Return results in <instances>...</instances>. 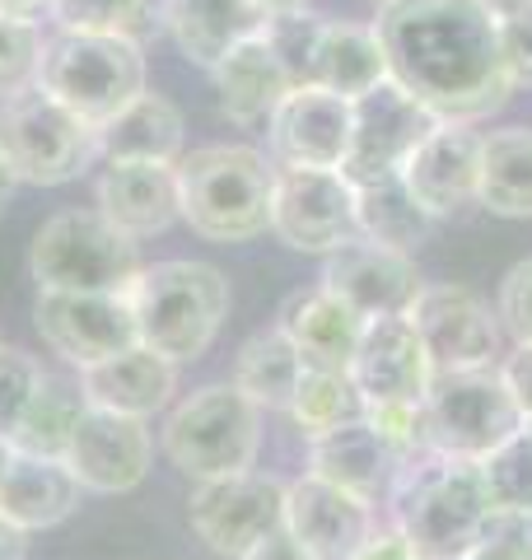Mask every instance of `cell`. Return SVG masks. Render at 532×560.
<instances>
[{
	"mask_svg": "<svg viewBox=\"0 0 532 560\" xmlns=\"http://www.w3.org/2000/svg\"><path fill=\"white\" fill-rule=\"evenodd\" d=\"M99 210L136 243L164 234L169 224L183 220V206H177V164H159V160L103 164Z\"/></svg>",
	"mask_w": 532,
	"mask_h": 560,
	"instance_id": "cell-22",
	"label": "cell"
},
{
	"mask_svg": "<svg viewBox=\"0 0 532 560\" xmlns=\"http://www.w3.org/2000/svg\"><path fill=\"white\" fill-rule=\"evenodd\" d=\"M463 560H532V514L495 510L482 541Z\"/></svg>",
	"mask_w": 532,
	"mask_h": 560,
	"instance_id": "cell-39",
	"label": "cell"
},
{
	"mask_svg": "<svg viewBox=\"0 0 532 560\" xmlns=\"http://www.w3.org/2000/svg\"><path fill=\"white\" fill-rule=\"evenodd\" d=\"M33 323L51 355H61L70 370L117 355L136 346V318L127 294H94V290H38Z\"/></svg>",
	"mask_w": 532,
	"mask_h": 560,
	"instance_id": "cell-12",
	"label": "cell"
},
{
	"mask_svg": "<svg viewBox=\"0 0 532 560\" xmlns=\"http://www.w3.org/2000/svg\"><path fill=\"white\" fill-rule=\"evenodd\" d=\"M239 560H313L304 547H299V541L286 533V523H280V528L276 533H266L262 541H257V547H247Z\"/></svg>",
	"mask_w": 532,
	"mask_h": 560,
	"instance_id": "cell-44",
	"label": "cell"
},
{
	"mask_svg": "<svg viewBox=\"0 0 532 560\" xmlns=\"http://www.w3.org/2000/svg\"><path fill=\"white\" fill-rule=\"evenodd\" d=\"M523 430V411L513 401L500 364L486 370H449L430 378L425 393V434L435 453L482 463L505 440Z\"/></svg>",
	"mask_w": 532,
	"mask_h": 560,
	"instance_id": "cell-9",
	"label": "cell"
},
{
	"mask_svg": "<svg viewBox=\"0 0 532 560\" xmlns=\"http://www.w3.org/2000/svg\"><path fill=\"white\" fill-rule=\"evenodd\" d=\"M500 374H505V383H509L513 401H519L523 425L532 430V341H513V350L500 360Z\"/></svg>",
	"mask_w": 532,
	"mask_h": 560,
	"instance_id": "cell-42",
	"label": "cell"
},
{
	"mask_svg": "<svg viewBox=\"0 0 532 560\" xmlns=\"http://www.w3.org/2000/svg\"><path fill=\"white\" fill-rule=\"evenodd\" d=\"M374 528V504L313 477V471L286 486V533L313 560H350Z\"/></svg>",
	"mask_w": 532,
	"mask_h": 560,
	"instance_id": "cell-19",
	"label": "cell"
},
{
	"mask_svg": "<svg viewBox=\"0 0 532 560\" xmlns=\"http://www.w3.org/2000/svg\"><path fill=\"white\" fill-rule=\"evenodd\" d=\"M397 467H402L397 448L374 430L369 416L346 420V425L323 430V434L309 440V471L313 477L342 486V490H350V495H360L369 504L388 500V490H393V481H397Z\"/></svg>",
	"mask_w": 532,
	"mask_h": 560,
	"instance_id": "cell-21",
	"label": "cell"
},
{
	"mask_svg": "<svg viewBox=\"0 0 532 560\" xmlns=\"http://www.w3.org/2000/svg\"><path fill=\"white\" fill-rule=\"evenodd\" d=\"M276 164L253 145H206L177 160L183 224L206 243H253L271 234Z\"/></svg>",
	"mask_w": 532,
	"mask_h": 560,
	"instance_id": "cell-3",
	"label": "cell"
},
{
	"mask_svg": "<svg viewBox=\"0 0 532 560\" xmlns=\"http://www.w3.org/2000/svg\"><path fill=\"white\" fill-rule=\"evenodd\" d=\"M154 463V434L150 420L117 416L103 407H84L76 420V434L66 444V467L89 495H127L150 477Z\"/></svg>",
	"mask_w": 532,
	"mask_h": 560,
	"instance_id": "cell-16",
	"label": "cell"
},
{
	"mask_svg": "<svg viewBox=\"0 0 532 560\" xmlns=\"http://www.w3.org/2000/svg\"><path fill=\"white\" fill-rule=\"evenodd\" d=\"M323 285L336 300H346L360 318H393V313H406L416 304L425 280L412 253L355 234L350 243L323 257Z\"/></svg>",
	"mask_w": 532,
	"mask_h": 560,
	"instance_id": "cell-17",
	"label": "cell"
},
{
	"mask_svg": "<svg viewBox=\"0 0 532 560\" xmlns=\"http://www.w3.org/2000/svg\"><path fill=\"white\" fill-rule=\"evenodd\" d=\"M365 416V397L355 388L350 370H323V364H304L299 374V388L290 401V420L304 430V440L323 430H336L346 420H360Z\"/></svg>",
	"mask_w": 532,
	"mask_h": 560,
	"instance_id": "cell-34",
	"label": "cell"
},
{
	"mask_svg": "<svg viewBox=\"0 0 532 560\" xmlns=\"http://www.w3.org/2000/svg\"><path fill=\"white\" fill-rule=\"evenodd\" d=\"M140 248L103 210H57L28 248V271L38 290H94L127 294L140 276Z\"/></svg>",
	"mask_w": 532,
	"mask_h": 560,
	"instance_id": "cell-7",
	"label": "cell"
},
{
	"mask_svg": "<svg viewBox=\"0 0 532 560\" xmlns=\"http://www.w3.org/2000/svg\"><path fill=\"white\" fill-rule=\"evenodd\" d=\"M495 318H500V327L513 341H532V257H523L519 267H509V276L500 280Z\"/></svg>",
	"mask_w": 532,
	"mask_h": 560,
	"instance_id": "cell-40",
	"label": "cell"
},
{
	"mask_svg": "<svg viewBox=\"0 0 532 560\" xmlns=\"http://www.w3.org/2000/svg\"><path fill=\"white\" fill-rule=\"evenodd\" d=\"M127 304L140 346L183 364L216 346L229 318V280L210 261H154L127 285Z\"/></svg>",
	"mask_w": 532,
	"mask_h": 560,
	"instance_id": "cell-4",
	"label": "cell"
},
{
	"mask_svg": "<svg viewBox=\"0 0 532 560\" xmlns=\"http://www.w3.org/2000/svg\"><path fill=\"white\" fill-rule=\"evenodd\" d=\"M383 504L393 514V528L435 560H463L495 514L482 467L467 458H449V453H420V458L402 463Z\"/></svg>",
	"mask_w": 532,
	"mask_h": 560,
	"instance_id": "cell-2",
	"label": "cell"
},
{
	"mask_svg": "<svg viewBox=\"0 0 532 560\" xmlns=\"http://www.w3.org/2000/svg\"><path fill=\"white\" fill-rule=\"evenodd\" d=\"M146 47L127 33L57 28L47 33L38 61V84L89 127H103L136 94H146Z\"/></svg>",
	"mask_w": 532,
	"mask_h": 560,
	"instance_id": "cell-5",
	"label": "cell"
},
{
	"mask_svg": "<svg viewBox=\"0 0 532 560\" xmlns=\"http://www.w3.org/2000/svg\"><path fill=\"white\" fill-rule=\"evenodd\" d=\"M38 378H43V364L24 346H0V440L14 434Z\"/></svg>",
	"mask_w": 532,
	"mask_h": 560,
	"instance_id": "cell-38",
	"label": "cell"
},
{
	"mask_svg": "<svg viewBox=\"0 0 532 560\" xmlns=\"http://www.w3.org/2000/svg\"><path fill=\"white\" fill-rule=\"evenodd\" d=\"M47 33L33 20H14L0 14V98L38 84V61H43Z\"/></svg>",
	"mask_w": 532,
	"mask_h": 560,
	"instance_id": "cell-37",
	"label": "cell"
},
{
	"mask_svg": "<svg viewBox=\"0 0 532 560\" xmlns=\"http://www.w3.org/2000/svg\"><path fill=\"white\" fill-rule=\"evenodd\" d=\"M0 14H14V20H51V0H0Z\"/></svg>",
	"mask_w": 532,
	"mask_h": 560,
	"instance_id": "cell-46",
	"label": "cell"
},
{
	"mask_svg": "<svg viewBox=\"0 0 532 560\" xmlns=\"http://www.w3.org/2000/svg\"><path fill=\"white\" fill-rule=\"evenodd\" d=\"M482 10L490 14L495 24H500V20H513V14H528L532 0H482Z\"/></svg>",
	"mask_w": 532,
	"mask_h": 560,
	"instance_id": "cell-47",
	"label": "cell"
},
{
	"mask_svg": "<svg viewBox=\"0 0 532 560\" xmlns=\"http://www.w3.org/2000/svg\"><path fill=\"white\" fill-rule=\"evenodd\" d=\"M476 206L505 220H532V127H500L482 136Z\"/></svg>",
	"mask_w": 532,
	"mask_h": 560,
	"instance_id": "cell-30",
	"label": "cell"
},
{
	"mask_svg": "<svg viewBox=\"0 0 532 560\" xmlns=\"http://www.w3.org/2000/svg\"><path fill=\"white\" fill-rule=\"evenodd\" d=\"M247 5H257L262 14H286V10H309V0H247Z\"/></svg>",
	"mask_w": 532,
	"mask_h": 560,
	"instance_id": "cell-48",
	"label": "cell"
},
{
	"mask_svg": "<svg viewBox=\"0 0 532 560\" xmlns=\"http://www.w3.org/2000/svg\"><path fill=\"white\" fill-rule=\"evenodd\" d=\"M10 458H14V448H10V440H0V477H5V467H10Z\"/></svg>",
	"mask_w": 532,
	"mask_h": 560,
	"instance_id": "cell-50",
	"label": "cell"
},
{
	"mask_svg": "<svg viewBox=\"0 0 532 560\" xmlns=\"http://www.w3.org/2000/svg\"><path fill=\"white\" fill-rule=\"evenodd\" d=\"M388 80V57L374 24H346V20H323L313 47V66H309V84L342 94V98H360L374 84Z\"/></svg>",
	"mask_w": 532,
	"mask_h": 560,
	"instance_id": "cell-29",
	"label": "cell"
},
{
	"mask_svg": "<svg viewBox=\"0 0 532 560\" xmlns=\"http://www.w3.org/2000/svg\"><path fill=\"white\" fill-rule=\"evenodd\" d=\"M159 24L169 28V38L192 66L216 70L234 47L257 38L266 28V14L247 0H164Z\"/></svg>",
	"mask_w": 532,
	"mask_h": 560,
	"instance_id": "cell-25",
	"label": "cell"
},
{
	"mask_svg": "<svg viewBox=\"0 0 532 560\" xmlns=\"http://www.w3.org/2000/svg\"><path fill=\"white\" fill-rule=\"evenodd\" d=\"M159 10H164V0H51V24L140 38L159 20Z\"/></svg>",
	"mask_w": 532,
	"mask_h": 560,
	"instance_id": "cell-35",
	"label": "cell"
},
{
	"mask_svg": "<svg viewBox=\"0 0 532 560\" xmlns=\"http://www.w3.org/2000/svg\"><path fill=\"white\" fill-rule=\"evenodd\" d=\"M220 94V113L239 127H266L276 113V103L294 90L286 61L276 57V47L266 43V33L247 38L243 47H234L229 57L210 70Z\"/></svg>",
	"mask_w": 532,
	"mask_h": 560,
	"instance_id": "cell-27",
	"label": "cell"
},
{
	"mask_svg": "<svg viewBox=\"0 0 532 560\" xmlns=\"http://www.w3.org/2000/svg\"><path fill=\"white\" fill-rule=\"evenodd\" d=\"M374 33L388 75L439 121H482L513 94L500 24L482 0H388Z\"/></svg>",
	"mask_w": 532,
	"mask_h": 560,
	"instance_id": "cell-1",
	"label": "cell"
},
{
	"mask_svg": "<svg viewBox=\"0 0 532 560\" xmlns=\"http://www.w3.org/2000/svg\"><path fill=\"white\" fill-rule=\"evenodd\" d=\"M24 551H28V533L14 528V523L0 514V560H24Z\"/></svg>",
	"mask_w": 532,
	"mask_h": 560,
	"instance_id": "cell-45",
	"label": "cell"
},
{
	"mask_svg": "<svg viewBox=\"0 0 532 560\" xmlns=\"http://www.w3.org/2000/svg\"><path fill=\"white\" fill-rule=\"evenodd\" d=\"M94 140H99V164H113V160L177 164L183 160V113L164 94L146 90L122 113H113L103 127H94Z\"/></svg>",
	"mask_w": 532,
	"mask_h": 560,
	"instance_id": "cell-28",
	"label": "cell"
},
{
	"mask_svg": "<svg viewBox=\"0 0 532 560\" xmlns=\"http://www.w3.org/2000/svg\"><path fill=\"white\" fill-rule=\"evenodd\" d=\"M271 234L294 253L327 257L360 234L355 187L342 168H280L271 191Z\"/></svg>",
	"mask_w": 532,
	"mask_h": 560,
	"instance_id": "cell-11",
	"label": "cell"
},
{
	"mask_svg": "<svg viewBox=\"0 0 532 560\" xmlns=\"http://www.w3.org/2000/svg\"><path fill=\"white\" fill-rule=\"evenodd\" d=\"M476 467H482L490 510L532 514V430L528 425L513 434V440H505L495 453H486Z\"/></svg>",
	"mask_w": 532,
	"mask_h": 560,
	"instance_id": "cell-36",
	"label": "cell"
},
{
	"mask_svg": "<svg viewBox=\"0 0 532 560\" xmlns=\"http://www.w3.org/2000/svg\"><path fill=\"white\" fill-rule=\"evenodd\" d=\"M80 393H84L89 407L150 420V416L164 411L177 393V364L136 341L127 350H117V355L80 370Z\"/></svg>",
	"mask_w": 532,
	"mask_h": 560,
	"instance_id": "cell-23",
	"label": "cell"
},
{
	"mask_svg": "<svg viewBox=\"0 0 532 560\" xmlns=\"http://www.w3.org/2000/svg\"><path fill=\"white\" fill-rule=\"evenodd\" d=\"M350 103H355V127H350V154L342 164L350 183H374L402 173L412 150L439 127V117L416 94H406L393 75Z\"/></svg>",
	"mask_w": 532,
	"mask_h": 560,
	"instance_id": "cell-13",
	"label": "cell"
},
{
	"mask_svg": "<svg viewBox=\"0 0 532 560\" xmlns=\"http://www.w3.org/2000/svg\"><path fill=\"white\" fill-rule=\"evenodd\" d=\"M89 407L84 393H80V378H66V374H47L38 378L28 407L20 416V425L10 434V448L14 453H38V458H66V444L76 434V420Z\"/></svg>",
	"mask_w": 532,
	"mask_h": 560,
	"instance_id": "cell-32",
	"label": "cell"
},
{
	"mask_svg": "<svg viewBox=\"0 0 532 560\" xmlns=\"http://www.w3.org/2000/svg\"><path fill=\"white\" fill-rule=\"evenodd\" d=\"M350 378L369 407H402V401H425L435 378V364L425 355L416 327L406 313L393 318H369L360 350L350 360Z\"/></svg>",
	"mask_w": 532,
	"mask_h": 560,
	"instance_id": "cell-18",
	"label": "cell"
},
{
	"mask_svg": "<svg viewBox=\"0 0 532 560\" xmlns=\"http://www.w3.org/2000/svg\"><path fill=\"white\" fill-rule=\"evenodd\" d=\"M14 187H20V183H14V173L5 168V160H0V215H5V206H10V197H14Z\"/></svg>",
	"mask_w": 532,
	"mask_h": 560,
	"instance_id": "cell-49",
	"label": "cell"
},
{
	"mask_svg": "<svg viewBox=\"0 0 532 560\" xmlns=\"http://www.w3.org/2000/svg\"><path fill=\"white\" fill-rule=\"evenodd\" d=\"M159 444H164V458L192 481L234 477L257 467L262 407L247 401L234 383H206L169 411Z\"/></svg>",
	"mask_w": 532,
	"mask_h": 560,
	"instance_id": "cell-6",
	"label": "cell"
},
{
	"mask_svg": "<svg viewBox=\"0 0 532 560\" xmlns=\"http://www.w3.org/2000/svg\"><path fill=\"white\" fill-rule=\"evenodd\" d=\"M0 160L14 173V183L61 187L99 160V140L84 117L57 103L43 84H28L0 98Z\"/></svg>",
	"mask_w": 532,
	"mask_h": 560,
	"instance_id": "cell-8",
	"label": "cell"
},
{
	"mask_svg": "<svg viewBox=\"0 0 532 560\" xmlns=\"http://www.w3.org/2000/svg\"><path fill=\"white\" fill-rule=\"evenodd\" d=\"M187 523L206 541V551L239 560L247 547H257L266 533L286 523V481L266 471H234V477L197 481L187 495Z\"/></svg>",
	"mask_w": 532,
	"mask_h": 560,
	"instance_id": "cell-10",
	"label": "cell"
},
{
	"mask_svg": "<svg viewBox=\"0 0 532 560\" xmlns=\"http://www.w3.org/2000/svg\"><path fill=\"white\" fill-rule=\"evenodd\" d=\"M299 374H304V360H299L294 341L280 327L247 337L234 360V388L247 401H257L262 411H290Z\"/></svg>",
	"mask_w": 532,
	"mask_h": 560,
	"instance_id": "cell-33",
	"label": "cell"
},
{
	"mask_svg": "<svg viewBox=\"0 0 532 560\" xmlns=\"http://www.w3.org/2000/svg\"><path fill=\"white\" fill-rule=\"evenodd\" d=\"M402 183L435 220L463 215L482 183V131H472V121H439L402 164Z\"/></svg>",
	"mask_w": 532,
	"mask_h": 560,
	"instance_id": "cell-20",
	"label": "cell"
},
{
	"mask_svg": "<svg viewBox=\"0 0 532 560\" xmlns=\"http://www.w3.org/2000/svg\"><path fill=\"white\" fill-rule=\"evenodd\" d=\"M350 560H435V556H425L416 541L406 533H397V528H374L369 541Z\"/></svg>",
	"mask_w": 532,
	"mask_h": 560,
	"instance_id": "cell-43",
	"label": "cell"
},
{
	"mask_svg": "<svg viewBox=\"0 0 532 560\" xmlns=\"http://www.w3.org/2000/svg\"><path fill=\"white\" fill-rule=\"evenodd\" d=\"M84 486L76 481V471L66 467V458H38V453H14L5 477H0V514L14 528L47 533L66 523L80 510Z\"/></svg>",
	"mask_w": 532,
	"mask_h": 560,
	"instance_id": "cell-26",
	"label": "cell"
},
{
	"mask_svg": "<svg viewBox=\"0 0 532 560\" xmlns=\"http://www.w3.org/2000/svg\"><path fill=\"white\" fill-rule=\"evenodd\" d=\"M365 323L369 318H360L346 300H336L323 280L313 290H294L280 304V318H276V327L294 341L299 360L323 364V370H350L360 337H365Z\"/></svg>",
	"mask_w": 532,
	"mask_h": 560,
	"instance_id": "cell-24",
	"label": "cell"
},
{
	"mask_svg": "<svg viewBox=\"0 0 532 560\" xmlns=\"http://www.w3.org/2000/svg\"><path fill=\"white\" fill-rule=\"evenodd\" d=\"M350 187H355V224H360L365 238L388 243V248H402V253H416L430 238L435 215L412 197L402 173L374 178V183H350Z\"/></svg>",
	"mask_w": 532,
	"mask_h": 560,
	"instance_id": "cell-31",
	"label": "cell"
},
{
	"mask_svg": "<svg viewBox=\"0 0 532 560\" xmlns=\"http://www.w3.org/2000/svg\"><path fill=\"white\" fill-rule=\"evenodd\" d=\"M500 47H505V66H509L513 90H519V84L532 90V10L513 14V20H500Z\"/></svg>",
	"mask_w": 532,
	"mask_h": 560,
	"instance_id": "cell-41",
	"label": "cell"
},
{
	"mask_svg": "<svg viewBox=\"0 0 532 560\" xmlns=\"http://www.w3.org/2000/svg\"><path fill=\"white\" fill-rule=\"evenodd\" d=\"M406 318H412L435 374L486 370L500 360V323H495L490 304L467 285H420Z\"/></svg>",
	"mask_w": 532,
	"mask_h": 560,
	"instance_id": "cell-14",
	"label": "cell"
},
{
	"mask_svg": "<svg viewBox=\"0 0 532 560\" xmlns=\"http://www.w3.org/2000/svg\"><path fill=\"white\" fill-rule=\"evenodd\" d=\"M374 5H388V0H374Z\"/></svg>",
	"mask_w": 532,
	"mask_h": 560,
	"instance_id": "cell-51",
	"label": "cell"
},
{
	"mask_svg": "<svg viewBox=\"0 0 532 560\" xmlns=\"http://www.w3.org/2000/svg\"><path fill=\"white\" fill-rule=\"evenodd\" d=\"M350 98L323 84H294L266 121V154L280 168H342L350 154Z\"/></svg>",
	"mask_w": 532,
	"mask_h": 560,
	"instance_id": "cell-15",
	"label": "cell"
}]
</instances>
